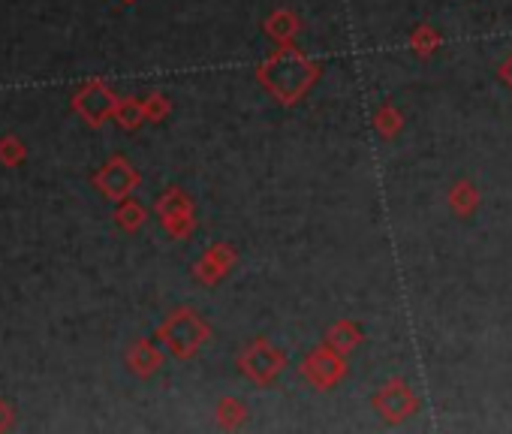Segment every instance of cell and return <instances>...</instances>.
<instances>
[{
	"mask_svg": "<svg viewBox=\"0 0 512 434\" xmlns=\"http://www.w3.org/2000/svg\"><path fill=\"white\" fill-rule=\"evenodd\" d=\"M256 85H260L275 103L281 106H296L302 103L314 85L323 76V64L314 61L311 55L299 52L296 46L272 52L260 67H256Z\"/></svg>",
	"mask_w": 512,
	"mask_h": 434,
	"instance_id": "6da1fadb",
	"label": "cell"
},
{
	"mask_svg": "<svg viewBox=\"0 0 512 434\" xmlns=\"http://www.w3.org/2000/svg\"><path fill=\"white\" fill-rule=\"evenodd\" d=\"M157 338L163 341V347L181 359V362H190L199 356V350L208 344L211 338V326L193 311V308H175L157 329Z\"/></svg>",
	"mask_w": 512,
	"mask_h": 434,
	"instance_id": "7a4b0ae2",
	"label": "cell"
},
{
	"mask_svg": "<svg viewBox=\"0 0 512 434\" xmlns=\"http://www.w3.org/2000/svg\"><path fill=\"white\" fill-rule=\"evenodd\" d=\"M235 365H238L241 377H247L253 386L266 389V386L278 383V377L287 371L290 359H287V353H284L281 347H275L269 338H253L247 347L238 350Z\"/></svg>",
	"mask_w": 512,
	"mask_h": 434,
	"instance_id": "3957f363",
	"label": "cell"
},
{
	"mask_svg": "<svg viewBox=\"0 0 512 434\" xmlns=\"http://www.w3.org/2000/svg\"><path fill=\"white\" fill-rule=\"evenodd\" d=\"M299 374H302V380L311 389L329 392V389H335L347 377V356L338 353V350H332L329 344H317L299 362Z\"/></svg>",
	"mask_w": 512,
	"mask_h": 434,
	"instance_id": "277c9868",
	"label": "cell"
},
{
	"mask_svg": "<svg viewBox=\"0 0 512 434\" xmlns=\"http://www.w3.org/2000/svg\"><path fill=\"white\" fill-rule=\"evenodd\" d=\"M371 407L386 425H401L419 413V395L410 389V383L404 377H389L371 395Z\"/></svg>",
	"mask_w": 512,
	"mask_h": 434,
	"instance_id": "5b68a950",
	"label": "cell"
},
{
	"mask_svg": "<svg viewBox=\"0 0 512 434\" xmlns=\"http://www.w3.org/2000/svg\"><path fill=\"white\" fill-rule=\"evenodd\" d=\"M154 211H157V217H160L163 230H166L172 239H181V242H184V239L193 236V230H196V205H193V199L187 196V190L169 187V190L157 199Z\"/></svg>",
	"mask_w": 512,
	"mask_h": 434,
	"instance_id": "8992f818",
	"label": "cell"
},
{
	"mask_svg": "<svg viewBox=\"0 0 512 434\" xmlns=\"http://www.w3.org/2000/svg\"><path fill=\"white\" fill-rule=\"evenodd\" d=\"M238 263V251L229 242H214L196 263H193V278L205 287H217L220 281L229 278V272Z\"/></svg>",
	"mask_w": 512,
	"mask_h": 434,
	"instance_id": "52a82bcc",
	"label": "cell"
},
{
	"mask_svg": "<svg viewBox=\"0 0 512 434\" xmlns=\"http://www.w3.org/2000/svg\"><path fill=\"white\" fill-rule=\"evenodd\" d=\"M97 187L103 190V196H109V199L121 202V199H127V196L139 187V172L130 166V160H124V157H112V160L100 169V175H97Z\"/></svg>",
	"mask_w": 512,
	"mask_h": 434,
	"instance_id": "ba28073f",
	"label": "cell"
},
{
	"mask_svg": "<svg viewBox=\"0 0 512 434\" xmlns=\"http://www.w3.org/2000/svg\"><path fill=\"white\" fill-rule=\"evenodd\" d=\"M115 106L118 97L103 85V82H91L88 88H82V94L76 97V109L82 112V118L94 127H100L103 121L115 118Z\"/></svg>",
	"mask_w": 512,
	"mask_h": 434,
	"instance_id": "9c48e42d",
	"label": "cell"
},
{
	"mask_svg": "<svg viewBox=\"0 0 512 434\" xmlns=\"http://www.w3.org/2000/svg\"><path fill=\"white\" fill-rule=\"evenodd\" d=\"M263 34L278 46V49H287V46H296L299 34H302V19L287 10V7H278L266 16L263 22Z\"/></svg>",
	"mask_w": 512,
	"mask_h": 434,
	"instance_id": "30bf717a",
	"label": "cell"
},
{
	"mask_svg": "<svg viewBox=\"0 0 512 434\" xmlns=\"http://www.w3.org/2000/svg\"><path fill=\"white\" fill-rule=\"evenodd\" d=\"M479 202H482V193H479V187L470 178H461V181H455L449 187L446 205H449V211L458 217V221H467V217H473L479 211Z\"/></svg>",
	"mask_w": 512,
	"mask_h": 434,
	"instance_id": "8fae6325",
	"label": "cell"
},
{
	"mask_svg": "<svg viewBox=\"0 0 512 434\" xmlns=\"http://www.w3.org/2000/svg\"><path fill=\"white\" fill-rule=\"evenodd\" d=\"M127 365H130V371L136 374V377H154L160 368H163V353L151 344V341H145V338H139L130 350H127Z\"/></svg>",
	"mask_w": 512,
	"mask_h": 434,
	"instance_id": "7c38bea8",
	"label": "cell"
},
{
	"mask_svg": "<svg viewBox=\"0 0 512 434\" xmlns=\"http://www.w3.org/2000/svg\"><path fill=\"white\" fill-rule=\"evenodd\" d=\"M362 341H365V332H362V326L356 320H338L323 335V344H329L332 350H338L344 356H350Z\"/></svg>",
	"mask_w": 512,
	"mask_h": 434,
	"instance_id": "4fadbf2b",
	"label": "cell"
},
{
	"mask_svg": "<svg viewBox=\"0 0 512 434\" xmlns=\"http://www.w3.org/2000/svg\"><path fill=\"white\" fill-rule=\"evenodd\" d=\"M371 124H374V130H377V136H380L383 142H392V139L404 130V115H401V109H398L395 103L386 100V103L377 106Z\"/></svg>",
	"mask_w": 512,
	"mask_h": 434,
	"instance_id": "5bb4252c",
	"label": "cell"
},
{
	"mask_svg": "<svg viewBox=\"0 0 512 434\" xmlns=\"http://www.w3.org/2000/svg\"><path fill=\"white\" fill-rule=\"evenodd\" d=\"M214 419H217V425H220L223 431H235V428H241V425L247 422V404H244L241 398L226 395V398L217 401Z\"/></svg>",
	"mask_w": 512,
	"mask_h": 434,
	"instance_id": "9a60e30c",
	"label": "cell"
},
{
	"mask_svg": "<svg viewBox=\"0 0 512 434\" xmlns=\"http://www.w3.org/2000/svg\"><path fill=\"white\" fill-rule=\"evenodd\" d=\"M440 43H443V37H440V31L437 28H431V25H416L413 28V34H410V40H407V46H410V52L416 55V58H422V61H428L437 49H440Z\"/></svg>",
	"mask_w": 512,
	"mask_h": 434,
	"instance_id": "2e32d148",
	"label": "cell"
},
{
	"mask_svg": "<svg viewBox=\"0 0 512 434\" xmlns=\"http://www.w3.org/2000/svg\"><path fill=\"white\" fill-rule=\"evenodd\" d=\"M115 121L124 127V130H136L148 121L145 115V100H136V97H127V100H118L115 106Z\"/></svg>",
	"mask_w": 512,
	"mask_h": 434,
	"instance_id": "e0dca14e",
	"label": "cell"
},
{
	"mask_svg": "<svg viewBox=\"0 0 512 434\" xmlns=\"http://www.w3.org/2000/svg\"><path fill=\"white\" fill-rule=\"evenodd\" d=\"M115 221H118V227L121 230H127V233H136L145 221H148V214H145V208L136 202V199H121V205H118V211H115Z\"/></svg>",
	"mask_w": 512,
	"mask_h": 434,
	"instance_id": "ac0fdd59",
	"label": "cell"
},
{
	"mask_svg": "<svg viewBox=\"0 0 512 434\" xmlns=\"http://www.w3.org/2000/svg\"><path fill=\"white\" fill-rule=\"evenodd\" d=\"M169 112H172V100H166L163 94H151V97L145 100V115H148V121L160 124Z\"/></svg>",
	"mask_w": 512,
	"mask_h": 434,
	"instance_id": "d6986e66",
	"label": "cell"
},
{
	"mask_svg": "<svg viewBox=\"0 0 512 434\" xmlns=\"http://www.w3.org/2000/svg\"><path fill=\"white\" fill-rule=\"evenodd\" d=\"M497 76H500V82L512 91V52H509V58L500 64V70H497Z\"/></svg>",
	"mask_w": 512,
	"mask_h": 434,
	"instance_id": "ffe728a7",
	"label": "cell"
},
{
	"mask_svg": "<svg viewBox=\"0 0 512 434\" xmlns=\"http://www.w3.org/2000/svg\"><path fill=\"white\" fill-rule=\"evenodd\" d=\"M124 4H133V0H124Z\"/></svg>",
	"mask_w": 512,
	"mask_h": 434,
	"instance_id": "44dd1931",
	"label": "cell"
}]
</instances>
